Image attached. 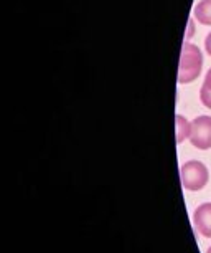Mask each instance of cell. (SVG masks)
Wrapping results in <instances>:
<instances>
[{"label": "cell", "instance_id": "cell-1", "mask_svg": "<svg viewBox=\"0 0 211 253\" xmlns=\"http://www.w3.org/2000/svg\"><path fill=\"white\" fill-rule=\"evenodd\" d=\"M201 68H203V55H201V50L196 45L190 43V42H185L180 56L178 83L186 84L195 81L200 76Z\"/></svg>", "mask_w": 211, "mask_h": 253}, {"label": "cell", "instance_id": "cell-2", "mask_svg": "<svg viewBox=\"0 0 211 253\" xmlns=\"http://www.w3.org/2000/svg\"><path fill=\"white\" fill-rule=\"evenodd\" d=\"M180 179H181V185H183L186 190L196 192V190H201L208 184L210 172L203 162L186 161L185 164L180 167Z\"/></svg>", "mask_w": 211, "mask_h": 253}, {"label": "cell", "instance_id": "cell-3", "mask_svg": "<svg viewBox=\"0 0 211 253\" xmlns=\"http://www.w3.org/2000/svg\"><path fill=\"white\" fill-rule=\"evenodd\" d=\"M190 142L196 149L206 151L211 147V116H198L191 121Z\"/></svg>", "mask_w": 211, "mask_h": 253}, {"label": "cell", "instance_id": "cell-4", "mask_svg": "<svg viewBox=\"0 0 211 253\" xmlns=\"http://www.w3.org/2000/svg\"><path fill=\"white\" fill-rule=\"evenodd\" d=\"M193 223L198 233L211 238V202H205L196 207L193 212Z\"/></svg>", "mask_w": 211, "mask_h": 253}, {"label": "cell", "instance_id": "cell-5", "mask_svg": "<svg viewBox=\"0 0 211 253\" xmlns=\"http://www.w3.org/2000/svg\"><path fill=\"white\" fill-rule=\"evenodd\" d=\"M195 18L201 25H211V0H200L196 3Z\"/></svg>", "mask_w": 211, "mask_h": 253}, {"label": "cell", "instance_id": "cell-6", "mask_svg": "<svg viewBox=\"0 0 211 253\" xmlns=\"http://www.w3.org/2000/svg\"><path fill=\"white\" fill-rule=\"evenodd\" d=\"M176 142L181 144L185 139H188L191 134V123L186 121V119L181 116V114H176Z\"/></svg>", "mask_w": 211, "mask_h": 253}, {"label": "cell", "instance_id": "cell-7", "mask_svg": "<svg viewBox=\"0 0 211 253\" xmlns=\"http://www.w3.org/2000/svg\"><path fill=\"white\" fill-rule=\"evenodd\" d=\"M200 99H201V103H203V106L211 109V91H210V89H206V88L201 86V89H200Z\"/></svg>", "mask_w": 211, "mask_h": 253}, {"label": "cell", "instance_id": "cell-8", "mask_svg": "<svg viewBox=\"0 0 211 253\" xmlns=\"http://www.w3.org/2000/svg\"><path fill=\"white\" fill-rule=\"evenodd\" d=\"M193 20H191V18H190V20H188V30H186V33H185V42H188L190 40V38L191 37H193Z\"/></svg>", "mask_w": 211, "mask_h": 253}, {"label": "cell", "instance_id": "cell-9", "mask_svg": "<svg viewBox=\"0 0 211 253\" xmlns=\"http://www.w3.org/2000/svg\"><path fill=\"white\" fill-rule=\"evenodd\" d=\"M203 88L210 89V91H211V68L208 70V73H206V76H205V83H203Z\"/></svg>", "mask_w": 211, "mask_h": 253}, {"label": "cell", "instance_id": "cell-10", "mask_svg": "<svg viewBox=\"0 0 211 253\" xmlns=\"http://www.w3.org/2000/svg\"><path fill=\"white\" fill-rule=\"evenodd\" d=\"M205 48L208 51V55L211 56V33H208V37H206V40H205Z\"/></svg>", "mask_w": 211, "mask_h": 253}, {"label": "cell", "instance_id": "cell-11", "mask_svg": "<svg viewBox=\"0 0 211 253\" xmlns=\"http://www.w3.org/2000/svg\"><path fill=\"white\" fill-rule=\"evenodd\" d=\"M206 253H211V247L208 248V252H206Z\"/></svg>", "mask_w": 211, "mask_h": 253}]
</instances>
